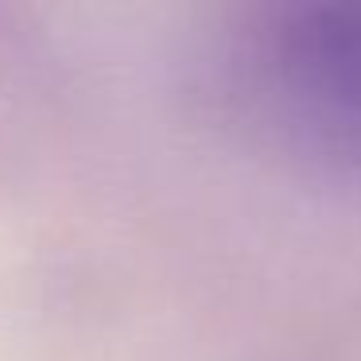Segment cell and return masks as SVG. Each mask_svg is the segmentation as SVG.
<instances>
[{"mask_svg":"<svg viewBox=\"0 0 361 361\" xmlns=\"http://www.w3.org/2000/svg\"><path fill=\"white\" fill-rule=\"evenodd\" d=\"M249 97L311 159L361 179V0L288 4L249 32Z\"/></svg>","mask_w":361,"mask_h":361,"instance_id":"cell-1","label":"cell"}]
</instances>
